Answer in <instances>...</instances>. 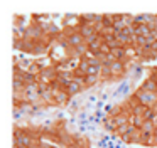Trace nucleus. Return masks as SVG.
Returning <instances> with one entry per match:
<instances>
[{
    "mask_svg": "<svg viewBox=\"0 0 157 148\" xmlns=\"http://www.w3.org/2000/svg\"><path fill=\"white\" fill-rule=\"evenodd\" d=\"M14 111L58 109L157 61V13L14 15Z\"/></svg>",
    "mask_w": 157,
    "mask_h": 148,
    "instance_id": "1",
    "label": "nucleus"
},
{
    "mask_svg": "<svg viewBox=\"0 0 157 148\" xmlns=\"http://www.w3.org/2000/svg\"><path fill=\"white\" fill-rule=\"evenodd\" d=\"M103 128L123 143L157 148V64L147 66L142 83L110 108Z\"/></svg>",
    "mask_w": 157,
    "mask_h": 148,
    "instance_id": "2",
    "label": "nucleus"
},
{
    "mask_svg": "<svg viewBox=\"0 0 157 148\" xmlns=\"http://www.w3.org/2000/svg\"><path fill=\"white\" fill-rule=\"evenodd\" d=\"M14 148H93L88 136L63 116L39 124H15Z\"/></svg>",
    "mask_w": 157,
    "mask_h": 148,
    "instance_id": "3",
    "label": "nucleus"
}]
</instances>
